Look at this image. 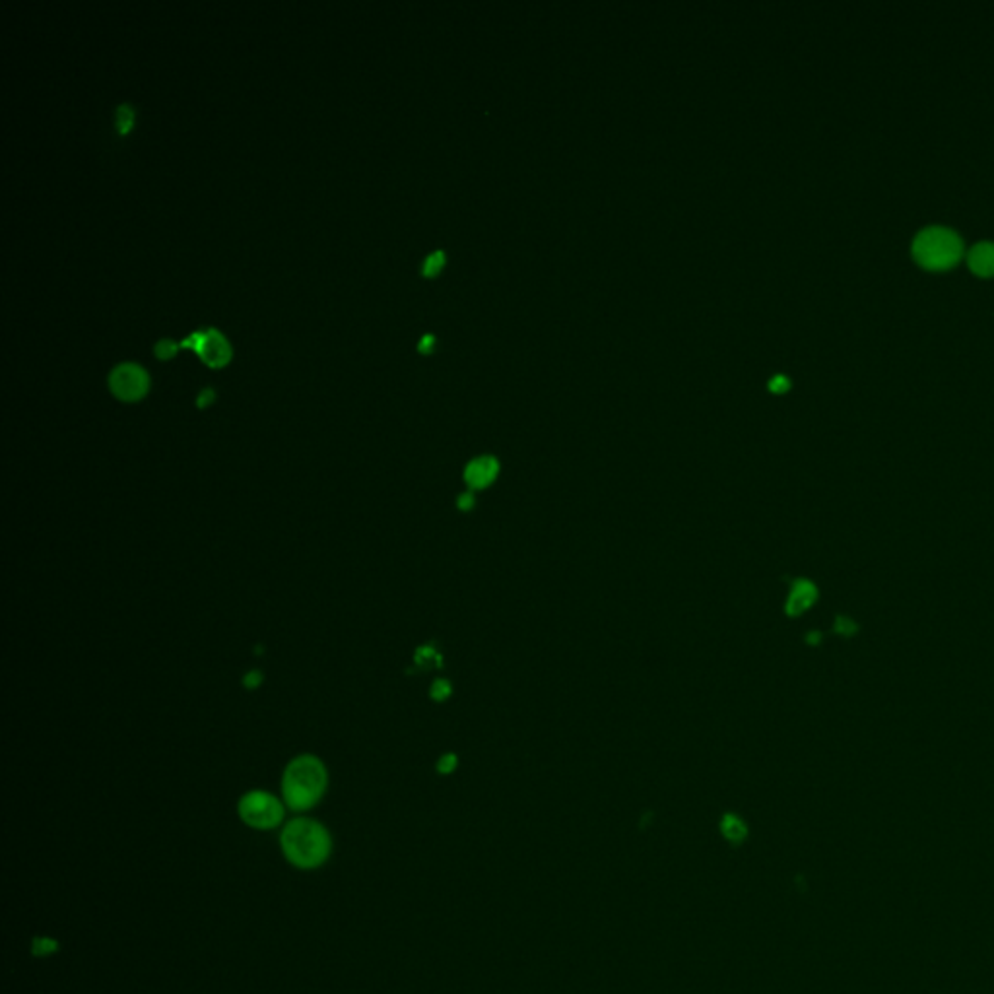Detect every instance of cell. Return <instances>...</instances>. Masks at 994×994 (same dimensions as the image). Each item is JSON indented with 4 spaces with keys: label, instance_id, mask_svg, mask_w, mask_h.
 I'll use <instances>...</instances> for the list:
<instances>
[{
    "label": "cell",
    "instance_id": "obj_1",
    "mask_svg": "<svg viewBox=\"0 0 994 994\" xmlns=\"http://www.w3.org/2000/svg\"><path fill=\"white\" fill-rule=\"evenodd\" d=\"M328 791V767L317 754L303 752L286 764L280 796L287 810L306 814L321 803Z\"/></svg>",
    "mask_w": 994,
    "mask_h": 994
},
{
    "label": "cell",
    "instance_id": "obj_2",
    "mask_svg": "<svg viewBox=\"0 0 994 994\" xmlns=\"http://www.w3.org/2000/svg\"><path fill=\"white\" fill-rule=\"evenodd\" d=\"M333 835L319 820L296 816L280 830V851L297 870L321 868L333 854Z\"/></svg>",
    "mask_w": 994,
    "mask_h": 994
},
{
    "label": "cell",
    "instance_id": "obj_3",
    "mask_svg": "<svg viewBox=\"0 0 994 994\" xmlns=\"http://www.w3.org/2000/svg\"><path fill=\"white\" fill-rule=\"evenodd\" d=\"M913 257L921 267L929 270H944L954 267L963 255V241L956 229L946 226L922 228L913 239Z\"/></svg>",
    "mask_w": 994,
    "mask_h": 994
},
{
    "label": "cell",
    "instance_id": "obj_4",
    "mask_svg": "<svg viewBox=\"0 0 994 994\" xmlns=\"http://www.w3.org/2000/svg\"><path fill=\"white\" fill-rule=\"evenodd\" d=\"M286 810L282 796L265 789H251L238 800L239 820L257 832H270L280 827L286 818Z\"/></svg>",
    "mask_w": 994,
    "mask_h": 994
},
{
    "label": "cell",
    "instance_id": "obj_5",
    "mask_svg": "<svg viewBox=\"0 0 994 994\" xmlns=\"http://www.w3.org/2000/svg\"><path fill=\"white\" fill-rule=\"evenodd\" d=\"M150 386L148 373L144 367L136 365L132 362L119 364L112 373H109V389L124 403H134L141 400Z\"/></svg>",
    "mask_w": 994,
    "mask_h": 994
},
{
    "label": "cell",
    "instance_id": "obj_6",
    "mask_svg": "<svg viewBox=\"0 0 994 994\" xmlns=\"http://www.w3.org/2000/svg\"><path fill=\"white\" fill-rule=\"evenodd\" d=\"M500 461L492 457V454L476 457L464 466V484L471 492H482L493 484L497 476H500Z\"/></svg>",
    "mask_w": 994,
    "mask_h": 994
},
{
    "label": "cell",
    "instance_id": "obj_7",
    "mask_svg": "<svg viewBox=\"0 0 994 994\" xmlns=\"http://www.w3.org/2000/svg\"><path fill=\"white\" fill-rule=\"evenodd\" d=\"M199 356L202 357V360L212 365V367H219L228 364L229 356H231V348L228 340L224 338L222 333H218L216 328H204L202 330V338H200V344L197 348Z\"/></svg>",
    "mask_w": 994,
    "mask_h": 994
},
{
    "label": "cell",
    "instance_id": "obj_8",
    "mask_svg": "<svg viewBox=\"0 0 994 994\" xmlns=\"http://www.w3.org/2000/svg\"><path fill=\"white\" fill-rule=\"evenodd\" d=\"M818 600V587L808 579H796L784 602V614L791 618L803 616Z\"/></svg>",
    "mask_w": 994,
    "mask_h": 994
},
{
    "label": "cell",
    "instance_id": "obj_9",
    "mask_svg": "<svg viewBox=\"0 0 994 994\" xmlns=\"http://www.w3.org/2000/svg\"><path fill=\"white\" fill-rule=\"evenodd\" d=\"M968 265L979 276H994V241H979L968 251Z\"/></svg>",
    "mask_w": 994,
    "mask_h": 994
},
{
    "label": "cell",
    "instance_id": "obj_10",
    "mask_svg": "<svg viewBox=\"0 0 994 994\" xmlns=\"http://www.w3.org/2000/svg\"><path fill=\"white\" fill-rule=\"evenodd\" d=\"M414 665H416L420 670L441 668L443 667V657L439 655L435 647L422 645L416 648V653H414Z\"/></svg>",
    "mask_w": 994,
    "mask_h": 994
},
{
    "label": "cell",
    "instance_id": "obj_11",
    "mask_svg": "<svg viewBox=\"0 0 994 994\" xmlns=\"http://www.w3.org/2000/svg\"><path fill=\"white\" fill-rule=\"evenodd\" d=\"M721 832L730 841V843H742V841L746 839V835H748L746 823L738 816H735V814H726V816H723Z\"/></svg>",
    "mask_w": 994,
    "mask_h": 994
},
{
    "label": "cell",
    "instance_id": "obj_12",
    "mask_svg": "<svg viewBox=\"0 0 994 994\" xmlns=\"http://www.w3.org/2000/svg\"><path fill=\"white\" fill-rule=\"evenodd\" d=\"M59 948L61 944L51 936H35L32 940V954L35 958H49L53 954H57Z\"/></svg>",
    "mask_w": 994,
    "mask_h": 994
},
{
    "label": "cell",
    "instance_id": "obj_13",
    "mask_svg": "<svg viewBox=\"0 0 994 994\" xmlns=\"http://www.w3.org/2000/svg\"><path fill=\"white\" fill-rule=\"evenodd\" d=\"M132 122H134V109L131 103H121L117 107V113H115V124H117V131L121 134L129 132L132 129Z\"/></svg>",
    "mask_w": 994,
    "mask_h": 994
},
{
    "label": "cell",
    "instance_id": "obj_14",
    "mask_svg": "<svg viewBox=\"0 0 994 994\" xmlns=\"http://www.w3.org/2000/svg\"><path fill=\"white\" fill-rule=\"evenodd\" d=\"M453 696V686L445 678H435L430 686V697L435 703H443Z\"/></svg>",
    "mask_w": 994,
    "mask_h": 994
},
{
    "label": "cell",
    "instance_id": "obj_15",
    "mask_svg": "<svg viewBox=\"0 0 994 994\" xmlns=\"http://www.w3.org/2000/svg\"><path fill=\"white\" fill-rule=\"evenodd\" d=\"M262 684H265V672L258 668L247 670L241 676V686L247 689V692H255V689H258Z\"/></svg>",
    "mask_w": 994,
    "mask_h": 994
},
{
    "label": "cell",
    "instance_id": "obj_16",
    "mask_svg": "<svg viewBox=\"0 0 994 994\" xmlns=\"http://www.w3.org/2000/svg\"><path fill=\"white\" fill-rule=\"evenodd\" d=\"M457 765H459V757H457V754L447 752V754H443V755H441V757L437 759L435 769H437L439 775H451V773H453L454 769H457Z\"/></svg>",
    "mask_w": 994,
    "mask_h": 994
},
{
    "label": "cell",
    "instance_id": "obj_17",
    "mask_svg": "<svg viewBox=\"0 0 994 994\" xmlns=\"http://www.w3.org/2000/svg\"><path fill=\"white\" fill-rule=\"evenodd\" d=\"M443 265H445V253L443 251H435V253H432L430 257L425 258L424 274L425 276H435V274H439L441 268H443Z\"/></svg>",
    "mask_w": 994,
    "mask_h": 994
},
{
    "label": "cell",
    "instance_id": "obj_18",
    "mask_svg": "<svg viewBox=\"0 0 994 994\" xmlns=\"http://www.w3.org/2000/svg\"><path fill=\"white\" fill-rule=\"evenodd\" d=\"M833 629H835L839 635H845V638H851V635L857 633V624H854V621H853L851 618H847V616H839V618L835 619Z\"/></svg>",
    "mask_w": 994,
    "mask_h": 994
},
{
    "label": "cell",
    "instance_id": "obj_19",
    "mask_svg": "<svg viewBox=\"0 0 994 994\" xmlns=\"http://www.w3.org/2000/svg\"><path fill=\"white\" fill-rule=\"evenodd\" d=\"M154 352L158 357H161V360H168V357H171L175 352H177V344L173 340H168L163 338L160 340L156 346H154Z\"/></svg>",
    "mask_w": 994,
    "mask_h": 994
},
{
    "label": "cell",
    "instance_id": "obj_20",
    "mask_svg": "<svg viewBox=\"0 0 994 994\" xmlns=\"http://www.w3.org/2000/svg\"><path fill=\"white\" fill-rule=\"evenodd\" d=\"M476 507V495L474 492L466 490L463 493H459L457 497V509L463 511V513H468V511H473Z\"/></svg>",
    "mask_w": 994,
    "mask_h": 994
},
{
    "label": "cell",
    "instance_id": "obj_21",
    "mask_svg": "<svg viewBox=\"0 0 994 994\" xmlns=\"http://www.w3.org/2000/svg\"><path fill=\"white\" fill-rule=\"evenodd\" d=\"M789 386H791V381H789V377H784V375H775L769 381V391L771 393H784V391H789Z\"/></svg>",
    "mask_w": 994,
    "mask_h": 994
},
{
    "label": "cell",
    "instance_id": "obj_22",
    "mask_svg": "<svg viewBox=\"0 0 994 994\" xmlns=\"http://www.w3.org/2000/svg\"><path fill=\"white\" fill-rule=\"evenodd\" d=\"M214 398H216V393L210 389V386H206V389H202V391L199 393V396H197V406H199V408L210 406V404L214 403Z\"/></svg>",
    "mask_w": 994,
    "mask_h": 994
},
{
    "label": "cell",
    "instance_id": "obj_23",
    "mask_svg": "<svg viewBox=\"0 0 994 994\" xmlns=\"http://www.w3.org/2000/svg\"><path fill=\"white\" fill-rule=\"evenodd\" d=\"M200 338H202V330H197V333H192L190 336H187V338L181 342V346L197 350V348H199V344H200Z\"/></svg>",
    "mask_w": 994,
    "mask_h": 994
},
{
    "label": "cell",
    "instance_id": "obj_24",
    "mask_svg": "<svg viewBox=\"0 0 994 994\" xmlns=\"http://www.w3.org/2000/svg\"><path fill=\"white\" fill-rule=\"evenodd\" d=\"M434 344H435L434 335H425V336H422V340H420V344H418V350L424 352V354H427V352H430V350L434 348Z\"/></svg>",
    "mask_w": 994,
    "mask_h": 994
},
{
    "label": "cell",
    "instance_id": "obj_25",
    "mask_svg": "<svg viewBox=\"0 0 994 994\" xmlns=\"http://www.w3.org/2000/svg\"><path fill=\"white\" fill-rule=\"evenodd\" d=\"M820 641H822V633H820V631H810V633L806 635V643L812 645V647L820 645Z\"/></svg>",
    "mask_w": 994,
    "mask_h": 994
}]
</instances>
